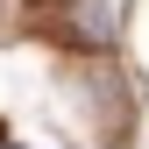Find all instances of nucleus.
I'll list each match as a JSON object with an SVG mask.
<instances>
[{"label":"nucleus","instance_id":"1","mask_svg":"<svg viewBox=\"0 0 149 149\" xmlns=\"http://www.w3.org/2000/svg\"><path fill=\"white\" fill-rule=\"evenodd\" d=\"M71 36H78L85 50H107L114 43V7H107V0H71Z\"/></svg>","mask_w":149,"mask_h":149}]
</instances>
